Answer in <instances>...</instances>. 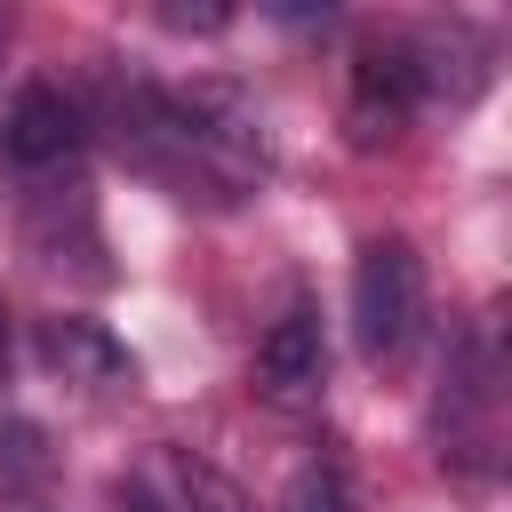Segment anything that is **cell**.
<instances>
[{"instance_id": "1", "label": "cell", "mask_w": 512, "mask_h": 512, "mask_svg": "<svg viewBox=\"0 0 512 512\" xmlns=\"http://www.w3.org/2000/svg\"><path fill=\"white\" fill-rule=\"evenodd\" d=\"M416 328H424V256L400 232H384L352 264V344L368 368H392L408 360Z\"/></svg>"}, {"instance_id": "2", "label": "cell", "mask_w": 512, "mask_h": 512, "mask_svg": "<svg viewBox=\"0 0 512 512\" xmlns=\"http://www.w3.org/2000/svg\"><path fill=\"white\" fill-rule=\"evenodd\" d=\"M320 376H328V352H320V312L312 304H288L256 352H248V392L272 400V408H312L320 400Z\"/></svg>"}, {"instance_id": "3", "label": "cell", "mask_w": 512, "mask_h": 512, "mask_svg": "<svg viewBox=\"0 0 512 512\" xmlns=\"http://www.w3.org/2000/svg\"><path fill=\"white\" fill-rule=\"evenodd\" d=\"M80 136H88V112H80L64 88L32 80V88H16V104H8V120H0V160H8L16 176H48V168H64V160L80 152Z\"/></svg>"}, {"instance_id": "4", "label": "cell", "mask_w": 512, "mask_h": 512, "mask_svg": "<svg viewBox=\"0 0 512 512\" xmlns=\"http://www.w3.org/2000/svg\"><path fill=\"white\" fill-rule=\"evenodd\" d=\"M416 112V72H408V40H368L352 56V144H384L400 136Z\"/></svg>"}, {"instance_id": "5", "label": "cell", "mask_w": 512, "mask_h": 512, "mask_svg": "<svg viewBox=\"0 0 512 512\" xmlns=\"http://www.w3.org/2000/svg\"><path fill=\"white\" fill-rule=\"evenodd\" d=\"M408 72H416V104L464 112V104H480V88H488V40H480L472 24H432V32L408 40Z\"/></svg>"}, {"instance_id": "6", "label": "cell", "mask_w": 512, "mask_h": 512, "mask_svg": "<svg viewBox=\"0 0 512 512\" xmlns=\"http://www.w3.org/2000/svg\"><path fill=\"white\" fill-rule=\"evenodd\" d=\"M40 360L64 376V384H80V392H128L136 384V360L112 344V328H96V320H40Z\"/></svg>"}, {"instance_id": "7", "label": "cell", "mask_w": 512, "mask_h": 512, "mask_svg": "<svg viewBox=\"0 0 512 512\" xmlns=\"http://www.w3.org/2000/svg\"><path fill=\"white\" fill-rule=\"evenodd\" d=\"M152 480L168 488V496H160L168 512H256L248 488H240L224 464L192 456V448H160V456H152Z\"/></svg>"}, {"instance_id": "8", "label": "cell", "mask_w": 512, "mask_h": 512, "mask_svg": "<svg viewBox=\"0 0 512 512\" xmlns=\"http://www.w3.org/2000/svg\"><path fill=\"white\" fill-rule=\"evenodd\" d=\"M280 512H360V496H352V472H344L336 456H312V464L288 480Z\"/></svg>"}, {"instance_id": "9", "label": "cell", "mask_w": 512, "mask_h": 512, "mask_svg": "<svg viewBox=\"0 0 512 512\" xmlns=\"http://www.w3.org/2000/svg\"><path fill=\"white\" fill-rule=\"evenodd\" d=\"M160 16H168L176 32H192V40H208V32L232 24V0H160Z\"/></svg>"}, {"instance_id": "10", "label": "cell", "mask_w": 512, "mask_h": 512, "mask_svg": "<svg viewBox=\"0 0 512 512\" xmlns=\"http://www.w3.org/2000/svg\"><path fill=\"white\" fill-rule=\"evenodd\" d=\"M264 8H272V24H288V32H320V24H336L344 0H264Z\"/></svg>"}, {"instance_id": "11", "label": "cell", "mask_w": 512, "mask_h": 512, "mask_svg": "<svg viewBox=\"0 0 512 512\" xmlns=\"http://www.w3.org/2000/svg\"><path fill=\"white\" fill-rule=\"evenodd\" d=\"M120 512H168V504H160L152 488H128V496H120Z\"/></svg>"}, {"instance_id": "12", "label": "cell", "mask_w": 512, "mask_h": 512, "mask_svg": "<svg viewBox=\"0 0 512 512\" xmlns=\"http://www.w3.org/2000/svg\"><path fill=\"white\" fill-rule=\"evenodd\" d=\"M0 512H48V504H40V496H8Z\"/></svg>"}]
</instances>
